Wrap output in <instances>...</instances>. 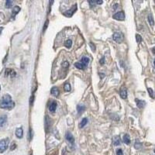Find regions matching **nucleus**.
Listing matches in <instances>:
<instances>
[{"label": "nucleus", "instance_id": "32", "mask_svg": "<svg viewBox=\"0 0 155 155\" xmlns=\"http://www.w3.org/2000/svg\"><path fill=\"white\" fill-rule=\"evenodd\" d=\"M48 23H49V21H48V20H47V21H46V23H45V24H44V31H45V30L47 29V26H48Z\"/></svg>", "mask_w": 155, "mask_h": 155}, {"label": "nucleus", "instance_id": "13", "mask_svg": "<svg viewBox=\"0 0 155 155\" xmlns=\"http://www.w3.org/2000/svg\"><path fill=\"white\" fill-rule=\"evenodd\" d=\"M57 102H53L50 105V106H49V110H50V112H55V110H56V109H57Z\"/></svg>", "mask_w": 155, "mask_h": 155}, {"label": "nucleus", "instance_id": "26", "mask_svg": "<svg viewBox=\"0 0 155 155\" xmlns=\"http://www.w3.org/2000/svg\"><path fill=\"white\" fill-rule=\"evenodd\" d=\"M147 91L149 92V95L151 98H153V89L150 88H147Z\"/></svg>", "mask_w": 155, "mask_h": 155}, {"label": "nucleus", "instance_id": "8", "mask_svg": "<svg viewBox=\"0 0 155 155\" xmlns=\"http://www.w3.org/2000/svg\"><path fill=\"white\" fill-rule=\"evenodd\" d=\"M5 74H6V76H9L10 75L12 78V77L16 76V72L13 70L10 69V68H7L6 70V71H5Z\"/></svg>", "mask_w": 155, "mask_h": 155}, {"label": "nucleus", "instance_id": "27", "mask_svg": "<svg viewBox=\"0 0 155 155\" xmlns=\"http://www.w3.org/2000/svg\"><path fill=\"white\" fill-rule=\"evenodd\" d=\"M136 39H137V41L138 43H140V42L142 41V37H141V36L139 35V34H137V35H136Z\"/></svg>", "mask_w": 155, "mask_h": 155}, {"label": "nucleus", "instance_id": "11", "mask_svg": "<svg viewBox=\"0 0 155 155\" xmlns=\"http://www.w3.org/2000/svg\"><path fill=\"white\" fill-rule=\"evenodd\" d=\"M51 94H52V95H54V97H57L59 95V89L57 88V87H53L52 88H51V91H50Z\"/></svg>", "mask_w": 155, "mask_h": 155}, {"label": "nucleus", "instance_id": "5", "mask_svg": "<svg viewBox=\"0 0 155 155\" xmlns=\"http://www.w3.org/2000/svg\"><path fill=\"white\" fill-rule=\"evenodd\" d=\"M112 18L116 20H121V21L124 20H125V13H124V12L123 11H120V12H116L115 14L113 15Z\"/></svg>", "mask_w": 155, "mask_h": 155}, {"label": "nucleus", "instance_id": "42", "mask_svg": "<svg viewBox=\"0 0 155 155\" xmlns=\"http://www.w3.org/2000/svg\"><path fill=\"white\" fill-rule=\"evenodd\" d=\"M0 89H1V87H0Z\"/></svg>", "mask_w": 155, "mask_h": 155}, {"label": "nucleus", "instance_id": "34", "mask_svg": "<svg viewBox=\"0 0 155 155\" xmlns=\"http://www.w3.org/2000/svg\"><path fill=\"white\" fill-rule=\"evenodd\" d=\"M90 46H91V47H92V50H93V51H95V47L93 45V44L91 42V43H90Z\"/></svg>", "mask_w": 155, "mask_h": 155}, {"label": "nucleus", "instance_id": "38", "mask_svg": "<svg viewBox=\"0 0 155 155\" xmlns=\"http://www.w3.org/2000/svg\"><path fill=\"white\" fill-rule=\"evenodd\" d=\"M117 6H118V4H115V5L114 6V9H115L116 8H117Z\"/></svg>", "mask_w": 155, "mask_h": 155}, {"label": "nucleus", "instance_id": "41", "mask_svg": "<svg viewBox=\"0 0 155 155\" xmlns=\"http://www.w3.org/2000/svg\"><path fill=\"white\" fill-rule=\"evenodd\" d=\"M154 153H155V150H154Z\"/></svg>", "mask_w": 155, "mask_h": 155}, {"label": "nucleus", "instance_id": "37", "mask_svg": "<svg viewBox=\"0 0 155 155\" xmlns=\"http://www.w3.org/2000/svg\"><path fill=\"white\" fill-rule=\"evenodd\" d=\"M152 51H153V53L155 54V47H153V49H152Z\"/></svg>", "mask_w": 155, "mask_h": 155}, {"label": "nucleus", "instance_id": "20", "mask_svg": "<svg viewBox=\"0 0 155 155\" xmlns=\"http://www.w3.org/2000/svg\"><path fill=\"white\" fill-rule=\"evenodd\" d=\"M74 66L77 68H79V69H85V68L82 65V64L81 63V62H77V63H75L74 64Z\"/></svg>", "mask_w": 155, "mask_h": 155}, {"label": "nucleus", "instance_id": "25", "mask_svg": "<svg viewBox=\"0 0 155 155\" xmlns=\"http://www.w3.org/2000/svg\"><path fill=\"white\" fill-rule=\"evenodd\" d=\"M141 146H142L141 143H140L138 140H137L136 141V144H135V148L136 149H140L141 147Z\"/></svg>", "mask_w": 155, "mask_h": 155}, {"label": "nucleus", "instance_id": "40", "mask_svg": "<svg viewBox=\"0 0 155 155\" xmlns=\"http://www.w3.org/2000/svg\"><path fill=\"white\" fill-rule=\"evenodd\" d=\"M153 64H154V66H155V59H154V61H153Z\"/></svg>", "mask_w": 155, "mask_h": 155}, {"label": "nucleus", "instance_id": "3", "mask_svg": "<svg viewBox=\"0 0 155 155\" xmlns=\"http://www.w3.org/2000/svg\"><path fill=\"white\" fill-rule=\"evenodd\" d=\"M9 139H3L0 140V153H3L8 147Z\"/></svg>", "mask_w": 155, "mask_h": 155}, {"label": "nucleus", "instance_id": "29", "mask_svg": "<svg viewBox=\"0 0 155 155\" xmlns=\"http://www.w3.org/2000/svg\"><path fill=\"white\" fill-rule=\"evenodd\" d=\"M68 65H69V64H68V61H64V62L62 63V67H64V68H68Z\"/></svg>", "mask_w": 155, "mask_h": 155}, {"label": "nucleus", "instance_id": "31", "mask_svg": "<svg viewBox=\"0 0 155 155\" xmlns=\"http://www.w3.org/2000/svg\"><path fill=\"white\" fill-rule=\"evenodd\" d=\"M88 3H89L90 5H91V7H93L94 5H95L96 3H95V1H92V0H89V1H88Z\"/></svg>", "mask_w": 155, "mask_h": 155}, {"label": "nucleus", "instance_id": "24", "mask_svg": "<svg viewBox=\"0 0 155 155\" xmlns=\"http://www.w3.org/2000/svg\"><path fill=\"white\" fill-rule=\"evenodd\" d=\"M12 1H10V0H7V1L6 2V8H8V9H9V8H11V6H12Z\"/></svg>", "mask_w": 155, "mask_h": 155}, {"label": "nucleus", "instance_id": "19", "mask_svg": "<svg viewBox=\"0 0 155 155\" xmlns=\"http://www.w3.org/2000/svg\"><path fill=\"white\" fill-rule=\"evenodd\" d=\"M87 123H88V119H87V118L82 119V120L81 121V123H80V124H79V128H83Z\"/></svg>", "mask_w": 155, "mask_h": 155}, {"label": "nucleus", "instance_id": "33", "mask_svg": "<svg viewBox=\"0 0 155 155\" xmlns=\"http://www.w3.org/2000/svg\"><path fill=\"white\" fill-rule=\"evenodd\" d=\"M100 64H102H102H104V63H105V58L104 57H102L101 60H100Z\"/></svg>", "mask_w": 155, "mask_h": 155}, {"label": "nucleus", "instance_id": "6", "mask_svg": "<svg viewBox=\"0 0 155 155\" xmlns=\"http://www.w3.org/2000/svg\"><path fill=\"white\" fill-rule=\"evenodd\" d=\"M7 122V116L6 115L0 116V129L5 126Z\"/></svg>", "mask_w": 155, "mask_h": 155}, {"label": "nucleus", "instance_id": "21", "mask_svg": "<svg viewBox=\"0 0 155 155\" xmlns=\"http://www.w3.org/2000/svg\"><path fill=\"white\" fill-rule=\"evenodd\" d=\"M148 22L151 25V26H153L154 25V21H153V16L151 14H149L148 15Z\"/></svg>", "mask_w": 155, "mask_h": 155}, {"label": "nucleus", "instance_id": "9", "mask_svg": "<svg viewBox=\"0 0 155 155\" xmlns=\"http://www.w3.org/2000/svg\"><path fill=\"white\" fill-rule=\"evenodd\" d=\"M112 144L115 145V146H118L121 144V140H120V137H118V136H115L113 137L112 139Z\"/></svg>", "mask_w": 155, "mask_h": 155}, {"label": "nucleus", "instance_id": "39", "mask_svg": "<svg viewBox=\"0 0 155 155\" xmlns=\"http://www.w3.org/2000/svg\"><path fill=\"white\" fill-rule=\"evenodd\" d=\"M3 30V27H0V33H2V30Z\"/></svg>", "mask_w": 155, "mask_h": 155}, {"label": "nucleus", "instance_id": "16", "mask_svg": "<svg viewBox=\"0 0 155 155\" xmlns=\"http://www.w3.org/2000/svg\"><path fill=\"white\" fill-rule=\"evenodd\" d=\"M123 142L126 144H130V136H129L128 134H125L123 136Z\"/></svg>", "mask_w": 155, "mask_h": 155}, {"label": "nucleus", "instance_id": "23", "mask_svg": "<svg viewBox=\"0 0 155 155\" xmlns=\"http://www.w3.org/2000/svg\"><path fill=\"white\" fill-rule=\"evenodd\" d=\"M64 91H65V92H70L71 91V85H70V84L66 83L65 85H64Z\"/></svg>", "mask_w": 155, "mask_h": 155}, {"label": "nucleus", "instance_id": "18", "mask_svg": "<svg viewBox=\"0 0 155 155\" xmlns=\"http://www.w3.org/2000/svg\"><path fill=\"white\" fill-rule=\"evenodd\" d=\"M20 11V6H14L13 9H12V12H13V15H12V16H15Z\"/></svg>", "mask_w": 155, "mask_h": 155}, {"label": "nucleus", "instance_id": "7", "mask_svg": "<svg viewBox=\"0 0 155 155\" xmlns=\"http://www.w3.org/2000/svg\"><path fill=\"white\" fill-rule=\"evenodd\" d=\"M135 101H136V103H137V107L140 108V109L144 108V107L145 106V105H146V102H145L144 101H143V100H140V99H136Z\"/></svg>", "mask_w": 155, "mask_h": 155}, {"label": "nucleus", "instance_id": "1", "mask_svg": "<svg viewBox=\"0 0 155 155\" xmlns=\"http://www.w3.org/2000/svg\"><path fill=\"white\" fill-rule=\"evenodd\" d=\"M15 106L14 102H12V98L9 95L6 94L3 95V97L1 99L0 102V107L3 109H12Z\"/></svg>", "mask_w": 155, "mask_h": 155}, {"label": "nucleus", "instance_id": "28", "mask_svg": "<svg viewBox=\"0 0 155 155\" xmlns=\"http://www.w3.org/2000/svg\"><path fill=\"white\" fill-rule=\"evenodd\" d=\"M16 147V143H15V142H12V144H11V147H10V150H13Z\"/></svg>", "mask_w": 155, "mask_h": 155}, {"label": "nucleus", "instance_id": "14", "mask_svg": "<svg viewBox=\"0 0 155 155\" xmlns=\"http://www.w3.org/2000/svg\"><path fill=\"white\" fill-rule=\"evenodd\" d=\"M81 63L82 64V65H83L85 68H86L87 65L88 64V63H89V59H88V57H83L81 59Z\"/></svg>", "mask_w": 155, "mask_h": 155}, {"label": "nucleus", "instance_id": "10", "mask_svg": "<svg viewBox=\"0 0 155 155\" xmlns=\"http://www.w3.org/2000/svg\"><path fill=\"white\" fill-rule=\"evenodd\" d=\"M66 139H67V140L68 142H70L71 144H74V137L72 136V134L71 133L68 132V133H66Z\"/></svg>", "mask_w": 155, "mask_h": 155}, {"label": "nucleus", "instance_id": "12", "mask_svg": "<svg viewBox=\"0 0 155 155\" xmlns=\"http://www.w3.org/2000/svg\"><path fill=\"white\" fill-rule=\"evenodd\" d=\"M16 136L18 138H22L23 136V128H17L16 130Z\"/></svg>", "mask_w": 155, "mask_h": 155}, {"label": "nucleus", "instance_id": "15", "mask_svg": "<svg viewBox=\"0 0 155 155\" xmlns=\"http://www.w3.org/2000/svg\"><path fill=\"white\" fill-rule=\"evenodd\" d=\"M120 96L122 99H126L127 98V90L125 88H123L120 91Z\"/></svg>", "mask_w": 155, "mask_h": 155}, {"label": "nucleus", "instance_id": "22", "mask_svg": "<svg viewBox=\"0 0 155 155\" xmlns=\"http://www.w3.org/2000/svg\"><path fill=\"white\" fill-rule=\"evenodd\" d=\"M72 45V41L71 40H67L65 42H64V46L68 48H70Z\"/></svg>", "mask_w": 155, "mask_h": 155}, {"label": "nucleus", "instance_id": "36", "mask_svg": "<svg viewBox=\"0 0 155 155\" xmlns=\"http://www.w3.org/2000/svg\"><path fill=\"white\" fill-rule=\"evenodd\" d=\"M33 99H34V96H32L31 99H31V100H30V104H32V101L33 102Z\"/></svg>", "mask_w": 155, "mask_h": 155}, {"label": "nucleus", "instance_id": "4", "mask_svg": "<svg viewBox=\"0 0 155 155\" xmlns=\"http://www.w3.org/2000/svg\"><path fill=\"white\" fill-rule=\"evenodd\" d=\"M76 10H77V4H74V5L71 8V9L67 10L66 12H64L63 14H64V16H67V17H71V16H73V14L76 12Z\"/></svg>", "mask_w": 155, "mask_h": 155}, {"label": "nucleus", "instance_id": "2", "mask_svg": "<svg viewBox=\"0 0 155 155\" xmlns=\"http://www.w3.org/2000/svg\"><path fill=\"white\" fill-rule=\"evenodd\" d=\"M112 39L116 43H121L124 40V35L121 32H115L112 35Z\"/></svg>", "mask_w": 155, "mask_h": 155}, {"label": "nucleus", "instance_id": "30", "mask_svg": "<svg viewBox=\"0 0 155 155\" xmlns=\"http://www.w3.org/2000/svg\"><path fill=\"white\" fill-rule=\"evenodd\" d=\"M116 155H123V150L121 149L116 150Z\"/></svg>", "mask_w": 155, "mask_h": 155}, {"label": "nucleus", "instance_id": "43", "mask_svg": "<svg viewBox=\"0 0 155 155\" xmlns=\"http://www.w3.org/2000/svg\"><path fill=\"white\" fill-rule=\"evenodd\" d=\"M54 155H56V154H54Z\"/></svg>", "mask_w": 155, "mask_h": 155}, {"label": "nucleus", "instance_id": "17", "mask_svg": "<svg viewBox=\"0 0 155 155\" xmlns=\"http://www.w3.org/2000/svg\"><path fill=\"white\" fill-rule=\"evenodd\" d=\"M85 106H83V105L79 104V105L77 106V110H78V112H79V114L82 113V112L85 111Z\"/></svg>", "mask_w": 155, "mask_h": 155}, {"label": "nucleus", "instance_id": "35", "mask_svg": "<svg viewBox=\"0 0 155 155\" xmlns=\"http://www.w3.org/2000/svg\"><path fill=\"white\" fill-rule=\"evenodd\" d=\"M95 3H97V4H99V5H101V4H102V1H100V0H99V1H95Z\"/></svg>", "mask_w": 155, "mask_h": 155}]
</instances>
